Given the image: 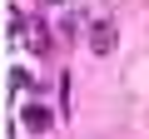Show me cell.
Segmentation results:
<instances>
[{
    "mask_svg": "<svg viewBox=\"0 0 149 139\" xmlns=\"http://www.w3.org/2000/svg\"><path fill=\"white\" fill-rule=\"evenodd\" d=\"M90 50H95V55H109V50H114V25H109V20H100V25L90 30Z\"/></svg>",
    "mask_w": 149,
    "mask_h": 139,
    "instance_id": "cell-1",
    "label": "cell"
},
{
    "mask_svg": "<svg viewBox=\"0 0 149 139\" xmlns=\"http://www.w3.org/2000/svg\"><path fill=\"white\" fill-rule=\"evenodd\" d=\"M25 45H30L35 55H45V50H50V30H45L40 20H30V35H25Z\"/></svg>",
    "mask_w": 149,
    "mask_h": 139,
    "instance_id": "cell-2",
    "label": "cell"
},
{
    "mask_svg": "<svg viewBox=\"0 0 149 139\" xmlns=\"http://www.w3.org/2000/svg\"><path fill=\"white\" fill-rule=\"evenodd\" d=\"M25 124H30L35 134H45V129H50L55 119H50V109H45V104H30V109H25Z\"/></svg>",
    "mask_w": 149,
    "mask_h": 139,
    "instance_id": "cell-3",
    "label": "cell"
}]
</instances>
